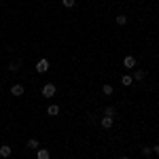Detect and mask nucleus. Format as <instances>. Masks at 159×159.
Segmentation results:
<instances>
[{
    "instance_id": "nucleus-16",
    "label": "nucleus",
    "mask_w": 159,
    "mask_h": 159,
    "mask_svg": "<svg viewBox=\"0 0 159 159\" xmlns=\"http://www.w3.org/2000/svg\"><path fill=\"white\" fill-rule=\"evenodd\" d=\"M142 155L144 157H151L153 155V147H142Z\"/></svg>"
},
{
    "instance_id": "nucleus-18",
    "label": "nucleus",
    "mask_w": 159,
    "mask_h": 159,
    "mask_svg": "<svg viewBox=\"0 0 159 159\" xmlns=\"http://www.w3.org/2000/svg\"><path fill=\"white\" fill-rule=\"evenodd\" d=\"M153 153H155V155L159 157V144H155V147H153Z\"/></svg>"
},
{
    "instance_id": "nucleus-6",
    "label": "nucleus",
    "mask_w": 159,
    "mask_h": 159,
    "mask_svg": "<svg viewBox=\"0 0 159 159\" xmlns=\"http://www.w3.org/2000/svg\"><path fill=\"white\" fill-rule=\"evenodd\" d=\"M102 127H104V129H110V127H112V123H115V117H104V115H102Z\"/></svg>"
},
{
    "instance_id": "nucleus-3",
    "label": "nucleus",
    "mask_w": 159,
    "mask_h": 159,
    "mask_svg": "<svg viewBox=\"0 0 159 159\" xmlns=\"http://www.w3.org/2000/svg\"><path fill=\"white\" fill-rule=\"evenodd\" d=\"M123 68H127V70H134L136 68V57L134 55H125V57H123Z\"/></svg>"
},
{
    "instance_id": "nucleus-12",
    "label": "nucleus",
    "mask_w": 159,
    "mask_h": 159,
    "mask_svg": "<svg viewBox=\"0 0 159 159\" xmlns=\"http://www.w3.org/2000/svg\"><path fill=\"white\" fill-rule=\"evenodd\" d=\"M144 76H147V72H144V70H136L132 79H134V81H144Z\"/></svg>"
},
{
    "instance_id": "nucleus-1",
    "label": "nucleus",
    "mask_w": 159,
    "mask_h": 159,
    "mask_svg": "<svg viewBox=\"0 0 159 159\" xmlns=\"http://www.w3.org/2000/svg\"><path fill=\"white\" fill-rule=\"evenodd\" d=\"M49 68H51V61L47 60V57H43V60L36 61V72H38V74H45Z\"/></svg>"
},
{
    "instance_id": "nucleus-9",
    "label": "nucleus",
    "mask_w": 159,
    "mask_h": 159,
    "mask_svg": "<svg viewBox=\"0 0 159 159\" xmlns=\"http://www.w3.org/2000/svg\"><path fill=\"white\" fill-rule=\"evenodd\" d=\"M132 83H134V79H132L129 74H123V76H121V85L123 87H129Z\"/></svg>"
},
{
    "instance_id": "nucleus-11",
    "label": "nucleus",
    "mask_w": 159,
    "mask_h": 159,
    "mask_svg": "<svg viewBox=\"0 0 159 159\" xmlns=\"http://www.w3.org/2000/svg\"><path fill=\"white\" fill-rule=\"evenodd\" d=\"M115 21H117V25H125V24H127V15H123V13H119Z\"/></svg>"
},
{
    "instance_id": "nucleus-13",
    "label": "nucleus",
    "mask_w": 159,
    "mask_h": 159,
    "mask_svg": "<svg viewBox=\"0 0 159 159\" xmlns=\"http://www.w3.org/2000/svg\"><path fill=\"white\" fill-rule=\"evenodd\" d=\"M115 112H117L115 106H106V108H104V117H115Z\"/></svg>"
},
{
    "instance_id": "nucleus-17",
    "label": "nucleus",
    "mask_w": 159,
    "mask_h": 159,
    "mask_svg": "<svg viewBox=\"0 0 159 159\" xmlns=\"http://www.w3.org/2000/svg\"><path fill=\"white\" fill-rule=\"evenodd\" d=\"M74 2H76V0H61V4H64L66 9H72V7H74Z\"/></svg>"
},
{
    "instance_id": "nucleus-4",
    "label": "nucleus",
    "mask_w": 159,
    "mask_h": 159,
    "mask_svg": "<svg viewBox=\"0 0 159 159\" xmlns=\"http://www.w3.org/2000/svg\"><path fill=\"white\" fill-rule=\"evenodd\" d=\"M24 91H25L24 85H19V83L11 87V96H15V98H21V96H24Z\"/></svg>"
},
{
    "instance_id": "nucleus-7",
    "label": "nucleus",
    "mask_w": 159,
    "mask_h": 159,
    "mask_svg": "<svg viewBox=\"0 0 159 159\" xmlns=\"http://www.w3.org/2000/svg\"><path fill=\"white\" fill-rule=\"evenodd\" d=\"M47 115L57 117V115H60V106H57V104H49V106H47Z\"/></svg>"
},
{
    "instance_id": "nucleus-2",
    "label": "nucleus",
    "mask_w": 159,
    "mask_h": 159,
    "mask_svg": "<svg viewBox=\"0 0 159 159\" xmlns=\"http://www.w3.org/2000/svg\"><path fill=\"white\" fill-rule=\"evenodd\" d=\"M55 91H57V87L53 85V83H45V85H43V96H45V98H53Z\"/></svg>"
},
{
    "instance_id": "nucleus-14",
    "label": "nucleus",
    "mask_w": 159,
    "mask_h": 159,
    "mask_svg": "<svg viewBox=\"0 0 159 159\" xmlns=\"http://www.w3.org/2000/svg\"><path fill=\"white\" fill-rule=\"evenodd\" d=\"M28 148H34V151H38V140H36V138H30V140H28Z\"/></svg>"
},
{
    "instance_id": "nucleus-19",
    "label": "nucleus",
    "mask_w": 159,
    "mask_h": 159,
    "mask_svg": "<svg viewBox=\"0 0 159 159\" xmlns=\"http://www.w3.org/2000/svg\"><path fill=\"white\" fill-rule=\"evenodd\" d=\"M119 159H129V157H119Z\"/></svg>"
},
{
    "instance_id": "nucleus-10",
    "label": "nucleus",
    "mask_w": 159,
    "mask_h": 159,
    "mask_svg": "<svg viewBox=\"0 0 159 159\" xmlns=\"http://www.w3.org/2000/svg\"><path fill=\"white\" fill-rule=\"evenodd\" d=\"M112 91H115V89H112L110 83H104V85H102V93H104V96H112Z\"/></svg>"
},
{
    "instance_id": "nucleus-5",
    "label": "nucleus",
    "mask_w": 159,
    "mask_h": 159,
    "mask_svg": "<svg viewBox=\"0 0 159 159\" xmlns=\"http://www.w3.org/2000/svg\"><path fill=\"white\" fill-rule=\"evenodd\" d=\"M11 153H13V148L9 147V144H2V147H0V157H2V159H9V157H11Z\"/></svg>"
},
{
    "instance_id": "nucleus-15",
    "label": "nucleus",
    "mask_w": 159,
    "mask_h": 159,
    "mask_svg": "<svg viewBox=\"0 0 159 159\" xmlns=\"http://www.w3.org/2000/svg\"><path fill=\"white\" fill-rule=\"evenodd\" d=\"M19 68H21V61H11V64H9V70H11V72L19 70Z\"/></svg>"
},
{
    "instance_id": "nucleus-8",
    "label": "nucleus",
    "mask_w": 159,
    "mask_h": 159,
    "mask_svg": "<svg viewBox=\"0 0 159 159\" xmlns=\"http://www.w3.org/2000/svg\"><path fill=\"white\" fill-rule=\"evenodd\" d=\"M36 157L38 159H51V153L47 151V148H38V151H36Z\"/></svg>"
}]
</instances>
